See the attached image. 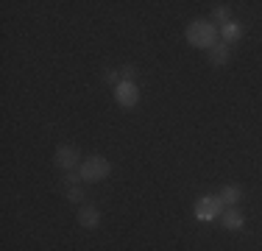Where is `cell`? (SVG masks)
Listing matches in <instances>:
<instances>
[{"mask_svg": "<svg viewBox=\"0 0 262 251\" xmlns=\"http://www.w3.org/2000/svg\"><path fill=\"white\" fill-rule=\"evenodd\" d=\"M78 223L84 226V229H95V226L101 223V212H98L95 206H81L78 210Z\"/></svg>", "mask_w": 262, "mask_h": 251, "instance_id": "7", "label": "cell"}, {"mask_svg": "<svg viewBox=\"0 0 262 251\" xmlns=\"http://www.w3.org/2000/svg\"><path fill=\"white\" fill-rule=\"evenodd\" d=\"M78 173H81V179L86 181V184H95V181H103L106 176L112 173V162L106 159V156H86L84 162H81V168H78Z\"/></svg>", "mask_w": 262, "mask_h": 251, "instance_id": "2", "label": "cell"}, {"mask_svg": "<svg viewBox=\"0 0 262 251\" xmlns=\"http://www.w3.org/2000/svg\"><path fill=\"white\" fill-rule=\"evenodd\" d=\"M120 75H123V81H134L137 78V65H123Z\"/></svg>", "mask_w": 262, "mask_h": 251, "instance_id": "15", "label": "cell"}, {"mask_svg": "<svg viewBox=\"0 0 262 251\" xmlns=\"http://www.w3.org/2000/svg\"><path fill=\"white\" fill-rule=\"evenodd\" d=\"M226 23H232V9H229V6H217L215 9V25L221 28V25H226Z\"/></svg>", "mask_w": 262, "mask_h": 251, "instance_id": "11", "label": "cell"}, {"mask_svg": "<svg viewBox=\"0 0 262 251\" xmlns=\"http://www.w3.org/2000/svg\"><path fill=\"white\" fill-rule=\"evenodd\" d=\"M84 198H86V193H84V187H67V201L70 204H84Z\"/></svg>", "mask_w": 262, "mask_h": 251, "instance_id": "12", "label": "cell"}, {"mask_svg": "<svg viewBox=\"0 0 262 251\" xmlns=\"http://www.w3.org/2000/svg\"><path fill=\"white\" fill-rule=\"evenodd\" d=\"M217 34H221V28L209 20H192L184 31L187 42H190L192 48H204V50H212L217 45Z\"/></svg>", "mask_w": 262, "mask_h": 251, "instance_id": "1", "label": "cell"}, {"mask_svg": "<svg viewBox=\"0 0 262 251\" xmlns=\"http://www.w3.org/2000/svg\"><path fill=\"white\" fill-rule=\"evenodd\" d=\"M115 100L123 109H134V106L140 103V87H137L134 81H120V84L115 87Z\"/></svg>", "mask_w": 262, "mask_h": 251, "instance_id": "4", "label": "cell"}, {"mask_svg": "<svg viewBox=\"0 0 262 251\" xmlns=\"http://www.w3.org/2000/svg\"><path fill=\"white\" fill-rule=\"evenodd\" d=\"M53 162L61 168V171H76V165L84 162V159H81V151L76 145H59L56 154H53Z\"/></svg>", "mask_w": 262, "mask_h": 251, "instance_id": "5", "label": "cell"}, {"mask_svg": "<svg viewBox=\"0 0 262 251\" xmlns=\"http://www.w3.org/2000/svg\"><path fill=\"white\" fill-rule=\"evenodd\" d=\"M221 223H223V229H229V232H240L243 226H246V218H243L240 210L226 206V210H223V215H221Z\"/></svg>", "mask_w": 262, "mask_h": 251, "instance_id": "6", "label": "cell"}, {"mask_svg": "<svg viewBox=\"0 0 262 251\" xmlns=\"http://www.w3.org/2000/svg\"><path fill=\"white\" fill-rule=\"evenodd\" d=\"M64 184H67V187H78V184H84V179H81V173H78V171H67Z\"/></svg>", "mask_w": 262, "mask_h": 251, "instance_id": "14", "label": "cell"}, {"mask_svg": "<svg viewBox=\"0 0 262 251\" xmlns=\"http://www.w3.org/2000/svg\"><path fill=\"white\" fill-rule=\"evenodd\" d=\"M229 59H232V50H229L226 42H221V45H215L209 50V61H212V65H217V67L229 65Z\"/></svg>", "mask_w": 262, "mask_h": 251, "instance_id": "8", "label": "cell"}, {"mask_svg": "<svg viewBox=\"0 0 262 251\" xmlns=\"http://www.w3.org/2000/svg\"><path fill=\"white\" fill-rule=\"evenodd\" d=\"M221 36H223V42H226V45H229V42H237L243 36V25L234 23V20L226 23V25H221Z\"/></svg>", "mask_w": 262, "mask_h": 251, "instance_id": "10", "label": "cell"}, {"mask_svg": "<svg viewBox=\"0 0 262 251\" xmlns=\"http://www.w3.org/2000/svg\"><path fill=\"white\" fill-rule=\"evenodd\" d=\"M195 221H204V223H209V221H215L217 215H223V201L217 198V196H201L195 201Z\"/></svg>", "mask_w": 262, "mask_h": 251, "instance_id": "3", "label": "cell"}, {"mask_svg": "<svg viewBox=\"0 0 262 251\" xmlns=\"http://www.w3.org/2000/svg\"><path fill=\"white\" fill-rule=\"evenodd\" d=\"M217 198L223 201V206H234V204H240L243 190H240V187H234V184H226L221 193H217Z\"/></svg>", "mask_w": 262, "mask_h": 251, "instance_id": "9", "label": "cell"}, {"mask_svg": "<svg viewBox=\"0 0 262 251\" xmlns=\"http://www.w3.org/2000/svg\"><path fill=\"white\" fill-rule=\"evenodd\" d=\"M103 81L112 84V87H117L123 81V75H120V70H103Z\"/></svg>", "mask_w": 262, "mask_h": 251, "instance_id": "13", "label": "cell"}]
</instances>
